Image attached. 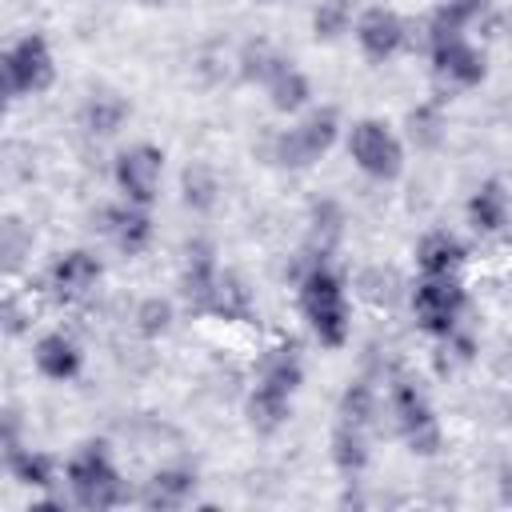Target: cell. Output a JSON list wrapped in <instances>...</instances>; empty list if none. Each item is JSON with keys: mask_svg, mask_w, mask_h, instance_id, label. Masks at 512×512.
<instances>
[{"mask_svg": "<svg viewBox=\"0 0 512 512\" xmlns=\"http://www.w3.org/2000/svg\"><path fill=\"white\" fill-rule=\"evenodd\" d=\"M380 384H384V380H376V376H368V372L352 376V380L340 388V396H336V420L360 424V428H368V432L380 428V420L388 416V404H384Z\"/></svg>", "mask_w": 512, "mask_h": 512, "instance_id": "obj_22", "label": "cell"}, {"mask_svg": "<svg viewBox=\"0 0 512 512\" xmlns=\"http://www.w3.org/2000/svg\"><path fill=\"white\" fill-rule=\"evenodd\" d=\"M64 496L80 512H108L136 504V488L124 480L108 436H88L64 456Z\"/></svg>", "mask_w": 512, "mask_h": 512, "instance_id": "obj_2", "label": "cell"}, {"mask_svg": "<svg viewBox=\"0 0 512 512\" xmlns=\"http://www.w3.org/2000/svg\"><path fill=\"white\" fill-rule=\"evenodd\" d=\"M496 496L500 504H512V460L508 456L496 464Z\"/></svg>", "mask_w": 512, "mask_h": 512, "instance_id": "obj_37", "label": "cell"}, {"mask_svg": "<svg viewBox=\"0 0 512 512\" xmlns=\"http://www.w3.org/2000/svg\"><path fill=\"white\" fill-rule=\"evenodd\" d=\"M408 288L412 284L392 264H364L352 276V292L372 308H396L400 300H408Z\"/></svg>", "mask_w": 512, "mask_h": 512, "instance_id": "obj_30", "label": "cell"}, {"mask_svg": "<svg viewBox=\"0 0 512 512\" xmlns=\"http://www.w3.org/2000/svg\"><path fill=\"white\" fill-rule=\"evenodd\" d=\"M200 492V468L188 460H172L148 472V480L136 488L140 508H184Z\"/></svg>", "mask_w": 512, "mask_h": 512, "instance_id": "obj_17", "label": "cell"}, {"mask_svg": "<svg viewBox=\"0 0 512 512\" xmlns=\"http://www.w3.org/2000/svg\"><path fill=\"white\" fill-rule=\"evenodd\" d=\"M328 460L344 476V484H356L372 464V432L360 428V424L336 420L332 436H328Z\"/></svg>", "mask_w": 512, "mask_h": 512, "instance_id": "obj_24", "label": "cell"}, {"mask_svg": "<svg viewBox=\"0 0 512 512\" xmlns=\"http://www.w3.org/2000/svg\"><path fill=\"white\" fill-rule=\"evenodd\" d=\"M412 260L420 276H460L468 264V244L452 228H428L412 244Z\"/></svg>", "mask_w": 512, "mask_h": 512, "instance_id": "obj_20", "label": "cell"}, {"mask_svg": "<svg viewBox=\"0 0 512 512\" xmlns=\"http://www.w3.org/2000/svg\"><path fill=\"white\" fill-rule=\"evenodd\" d=\"M308 248L324 252V256H336L344 232H348V208L336 200V196H316L308 200Z\"/></svg>", "mask_w": 512, "mask_h": 512, "instance_id": "obj_29", "label": "cell"}, {"mask_svg": "<svg viewBox=\"0 0 512 512\" xmlns=\"http://www.w3.org/2000/svg\"><path fill=\"white\" fill-rule=\"evenodd\" d=\"M464 224L480 240L504 236L512 228V192H508V184L500 176H488V180H480L468 192V200H464Z\"/></svg>", "mask_w": 512, "mask_h": 512, "instance_id": "obj_16", "label": "cell"}, {"mask_svg": "<svg viewBox=\"0 0 512 512\" xmlns=\"http://www.w3.org/2000/svg\"><path fill=\"white\" fill-rule=\"evenodd\" d=\"M0 72H4V92H8L12 104H16V100L44 96V92L56 84V52H52L48 36L36 32V28L12 36V40L4 44Z\"/></svg>", "mask_w": 512, "mask_h": 512, "instance_id": "obj_7", "label": "cell"}, {"mask_svg": "<svg viewBox=\"0 0 512 512\" xmlns=\"http://www.w3.org/2000/svg\"><path fill=\"white\" fill-rule=\"evenodd\" d=\"M352 40L368 64H388L412 44V24L392 4H368L356 12Z\"/></svg>", "mask_w": 512, "mask_h": 512, "instance_id": "obj_11", "label": "cell"}, {"mask_svg": "<svg viewBox=\"0 0 512 512\" xmlns=\"http://www.w3.org/2000/svg\"><path fill=\"white\" fill-rule=\"evenodd\" d=\"M260 4H272V0H260Z\"/></svg>", "mask_w": 512, "mask_h": 512, "instance_id": "obj_39", "label": "cell"}, {"mask_svg": "<svg viewBox=\"0 0 512 512\" xmlns=\"http://www.w3.org/2000/svg\"><path fill=\"white\" fill-rule=\"evenodd\" d=\"M344 152L372 184H396L408 168V144L384 116H356L344 128Z\"/></svg>", "mask_w": 512, "mask_h": 512, "instance_id": "obj_5", "label": "cell"}, {"mask_svg": "<svg viewBox=\"0 0 512 512\" xmlns=\"http://www.w3.org/2000/svg\"><path fill=\"white\" fill-rule=\"evenodd\" d=\"M104 280V256L88 244H72V248H60L48 264H44V292L60 304H80L88 300Z\"/></svg>", "mask_w": 512, "mask_h": 512, "instance_id": "obj_9", "label": "cell"}, {"mask_svg": "<svg viewBox=\"0 0 512 512\" xmlns=\"http://www.w3.org/2000/svg\"><path fill=\"white\" fill-rule=\"evenodd\" d=\"M16 444H28V436H24V412H20V404H4L0 408V448H16Z\"/></svg>", "mask_w": 512, "mask_h": 512, "instance_id": "obj_36", "label": "cell"}, {"mask_svg": "<svg viewBox=\"0 0 512 512\" xmlns=\"http://www.w3.org/2000/svg\"><path fill=\"white\" fill-rule=\"evenodd\" d=\"M140 4H160V0H140Z\"/></svg>", "mask_w": 512, "mask_h": 512, "instance_id": "obj_38", "label": "cell"}, {"mask_svg": "<svg viewBox=\"0 0 512 512\" xmlns=\"http://www.w3.org/2000/svg\"><path fill=\"white\" fill-rule=\"evenodd\" d=\"M288 56L272 44V40H264V36H252V40H244L240 48H236V56H232V64H236V76L244 80V84H268V76L284 64Z\"/></svg>", "mask_w": 512, "mask_h": 512, "instance_id": "obj_31", "label": "cell"}, {"mask_svg": "<svg viewBox=\"0 0 512 512\" xmlns=\"http://www.w3.org/2000/svg\"><path fill=\"white\" fill-rule=\"evenodd\" d=\"M428 68L436 76L440 88L448 92H472L488 80V48L476 44L468 32L464 36H448V40H436L428 44Z\"/></svg>", "mask_w": 512, "mask_h": 512, "instance_id": "obj_10", "label": "cell"}, {"mask_svg": "<svg viewBox=\"0 0 512 512\" xmlns=\"http://www.w3.org/2000/svg\"><path fill=\"white\" fill-rule=\"evenodd\" d=\"M252 384L284 392V396H296L304 388V352H300V344L288 340V336L272 340L252 364Z\"/></svg>", "mask_w": 512, "mask_h": 512, "instance_id": "obj_18", "label": "cell"}, {"mask_svg": "<svg viewBox=\"0 0 512 512\" xmlns=\"http://www.w3.org/2000/svg\"><path fill=\"white\" fill-rule=\"evenodd\" d=\"M92 228L120 252V256H144L156 244V216L144 204H128V200H112L100 204L92 212Z\"/></svg>", "mask_w": 512, "mask_h": 512, "instance_id": "obj_12", "label": "cell"}, {"mask_svg": "<svg viewBox=\"0 0 512 512\" xmlns=\"http://www.w3.org/2000/svg\"><path fill=\"white\" fill-rule=\"evenodd\" d=\"M0 460H4V472L28 492H36V496L64 492V460L56 452L32 448V440H28L16 448H0Z\"/></svg>", "mask_w": 512, "mask_h": 512, "instance_id": "obj_15", "label": "cell"}, {"mask_svg": "<svg viewBox=\"0 0 512 512\" xmlns=\"http://www.w3.org/2000/svg\"><path fill=\"white\" fill-rule=\"evenodd\" d=\"M28 356H32L36 376H44L48 384H72L84 372V344L68 328H44L32 340V352Z\"/></svg>", "mask_w": 512, "mask_h": 512, "instance_id": "obj_14", "label": "cell"}, {"mask_svg": "<svg viewBox=\"0 0 512 512\" xmlns=\"http://www.w3.org/2000/svg\"><path fill=\"white\" fill-rule=\"evenodd\" d=\"M176 192H180V204L192 216H208V212H216L224 184H220V172L208 160H188L176 176Z\"/></svg>", "mask_w": 512, "mask_h": 512, "instance_id": "obj_28", "label": "cell"}, {"mask_svg": "<svg viewBox=\"0 0 512 512\" xmlns=\"http://www.w3.org/2000/svg\"><path fill=\"white\" fill-rule=\"evenodd\" d=\"M0 328L8 340H20L32 332V292L20 296V292H8L4 304H0Z\"/></svg>", "mask_w": 512, "mask_h": 512, "instance_id": "obj_35", "label": "cell"}, {"mask_svg": "<svg viewBox=\"0 0 512 512\" xmlns=\"http://www.w3.org/2000/svg\"><path fill=\"white\" fill-rule=\"evenodd\" d=\"M344 116L336 104H312L300 116H292L284 128H272L264 140L268 164L284 172H308L316 168L336 144H344Z\"/></svg>", "mask_w": 512, "mask_h": 512, "instance_id": "obj_3", "label": "cell"}, {"mask_svg": "<svg viewBox=\"0 0 512 512\" xmlns=\"http://www.w3.org/2000/svg\"><path fill=\"white\" fill-rule=\"evenodd\" d=\"M468 308H472V296L460 276H416L408 288V312L432 344L448 340L460 324H468L464 320Z\"/></svg>", "mask_w": 512, "mask_h": 512, "instance_id": "obj_6", "label": "cell"}, {"mask_svg": "<svg viewBox=\"0 0 512 512\" xmlns=\"http://www.w3.org/2000/svg\"><path fill=\"white\" fill-rule=\"evenodd\" d=\"M284 280L296 288V312L308 328V336L324 348V352H340L352 340V288L344 268L316 252V248H300L292 256V264L284 268Z\"/></svg>", "mask_w": 512, "mask_h": 512, "instance_id": "obj_1", "label": "cell"}, {"mask_svg": "<svg viewBox=\"0 0 512 512\" xmlns=\"http://www.w3.org/2000/svg\"><path fill=\"white\" fill-rule=\"evenodd\" d=\"M132 328H136L140 340H164V336L176 328V300H172V296H160V292L136 300V308H132Z\"/></svg>", "mask_w": 512, "mask_h": 512, "instance_id": "obj_33", "label": "cell"}, {"mask_svg": "<svg viewBox=\"0 0 512 512\" xmlns=\"http://www.w3.org/2000/svg\"><path fill=\"white\" fill-rule=\"evenodd\" d=\"M204 320H224V324H252L256 320V296L252 284L236 268H220V280L212 288Z\"/></svg>", "mask_w": 512, "mask_h": 512, "instance_id": "obj_25", "label": "cell"}, {"mask_svg": "<svg viewBox=\"0 0 512 512\" xmlns=\"http://www.w3.org/2000/svg\"><path fill=\"white\" fill-rule=\"evenodd\" d=\"M492 16V0H436V8L424 16L420 32H424V48L448 36H464L476 24H484Z\"/></svg>", "mask_w": 512, "mask_h": 512, "instance_id": "obj_21", "label": "cell"}, {"mask_svg": "<svg viewBox=\"0 0 512 512\" xmlns=\"http://www.w3.org/2000/svg\"><path fill=\"white\" fill-rule=\"evenodd\" d=\"M128 120H132V100L116 88H92L76 108V124L88 140H112Z\"/></svg>", "mask_w": 512, "mask_h": 512, "instance_id": "obj_19", "label": "cell"}, {"mask_svg": "<svg viewBox=\"0 0 512 512\" xmlns=\"http://www.w3.org/2000/svg\"><path fill=\"white\" fill-rule=\"evenodd\" d=\"M220 252L208 236H188L180 248V272H176V296L188 316H204L212 288L220 280Z\"/></svg>", "mask_w": 512, "mask_h": 512, "instance_id": "obj_13", "label": "cell"}, {"mask_svg": "<svg viewBox=\"0 0 512 512\" xmlns=\"http://www.w3.org/2000/svg\"><path fill=\"white\" fill-rule=\"evenodd\" d=\"M404 144H412L416 152H436L448 140V108L440 96H428L420 104H412L404 112Z\"/></svg>", "mask_w": 512, "mask_h": 512, "instance_id": "obj_27", "label": "cell"}, {"mask_svg": "<svg viewBox=\"0 0 512 512\" xmlns=\"http://www.w3.org/2000/svg\"><path fill=\"white\" fill-rule=\"evenodd\" d=\"M240 408H244V424L256 436H276V432L288 428L292 408H296V396H284V392H272V388H260V384L248 380Z\"/></svg>", "mask_w": 512, "mask_h": 512, "instance_id": "obj_26", "label": "cell"}, {"mask_svg": "<svg viewBox=\"0 0 512 512\" xmlns=\"http://www.w3.org/2000/svg\"><path fill=\"white\" fill-rule=\"evenodd\" d=\"M32 248H36V232L24 216L8 212L0 220V264H4V276H20V268L32 260Z\"/></svg>", "mask_w": 512, "mask_h": 512, "instance_id": "obj_32", "label": "cell"}, {"mask_svg": "<svg viewBox=\"0 0 512 512\" xmlns=\"http://www.w3.org/2000/svg\"><path fill=\"white\" fill-rule=\"evenodd\" d=\"M352 24H356V12H352L348 0H316L312 20H308L316 44H336V40H344V36L352 32Z\"/></svg>", "mask_w": 512, "mask_h": 512, "instance_id": "obj_34", "label": "cell"}, {"mask_svg": "<svg viewBox=\"0 0 512 512\" xmlns=\"http://www.w3.org/2000/svg\"><path fill=\"white\" fill-rule=\"evenodd\" d=\"M264 96H268V108L276 112V116H300L304 108H312L316 104V88H312V76L288 56L272 76H268V84H264Z\"/></svg>", "mask_w": 512, "mask_h": 512, "instance_id": "obj_23", "label": "cell"}, {"mask_svg": "<svg viewBox=\"0 0 512 512\" xmlns=\"http://www.w3.org/2000/svg\"><path fill=\"white\" fill-rule=\"evenodd\" d=\"M384 404H388V424L400 436V444L420 456L432 460L444 448V428L436 416V404L428 396V388L420 384V376H412L408 368H392L384 376Z\"/></svg>", "mask_w": 512, "mask_h": 512, "instance_id": "obj_4", "label": "cell"}, {"mask_svg": "<svg viewBox=\"0 0 512 512\" xmlns=\"http://www.w3.org/2000/svg\"><path fill=\"white\" fill-rule=\"evenodd\" d=\"M164 160H168L164 148L152 144V140H132V144L116 148V156H112V184H116L120 200L152 208L160 200Z\"/></svg>", "mask_w": 512, "mask_h": 512, "instance_id": "obj_8", "label": "cell"}]
</instances>
